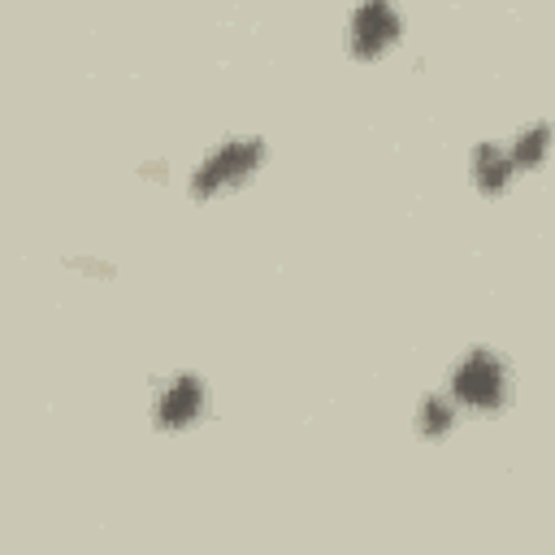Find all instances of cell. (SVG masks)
<instances>
[{
  "mask_svg": "<svg viewBox=\"0 0 555 555\" xmlns=\"http://www.w3.org/2000/svg\"><path fill=\"white\" fill-rule=\"evenodd\" d=\"M455 421H460V403L451 399V390H429V395L416 403V434L429 438V442L447 438V434L455 429Z\"/></svg>",
  "mask_w": 555,
  "mask_h": 555,
  "instance_id": "cell-7",
  "label": "cell"
},
{
  "mask_svg": "<svg viewBox=\"0 0 555 555\" xmlns=\"http://www.w3.org/2000/svg\"><path fill=\"white\" fill-rule=\"evenodd\" d=\"M208 382L195 373H169L152 390V425L165 434H182L208 416Z\"/></svg>",
  "mask_w": 555,
  "mask_h": 555,
  "instance_id": "cell-4",
  "label": "cell"
},
{
  "mask_svg": "<svg viewBox=\"0 0 555 555\" xmlns=\"http://www.w3.org/2000/svg\"><path fill=\"white\" fill-rule=\"evenodd\" d=\"M551 147H555V126H551V121H529V126H520V130L512 134V143H507L516 173H529V169L546 165Z\"/></svg>",
  "mask_w": 555,
  "mask_h": 555,
  "instance_id": "cell-6",
  "label": "cell"
},
{
  "mask_svg": "<svg viewBox=\"0 0 555 555\" xmlns=\"http://www.w3.org/2000/svg\"><path fill=\"white\" fill-rule=\"evenodd\" d=\"M447 390L460 403V412L490 416V412H503L507 399H512V369L494 347H468L451 364Z\"/></svg>",
  "mask_w": 555,
  "mask_h": 555,
  "instance_id": "cell-2",
  "label": "cell"
},
{
  "mask_svg": "<svg viewBox=\"0 0 555 555\" xmlns=\"http://www.w3.org/2000/svg\"><path fill=\"white\" fill-rule=\"evenodd\" d=\"M468 178L481 195H503L512 182H516V165H512V152L503 143H477L468 152Z\"/></svg>",
  "mask_w": 555,
  "mask_h": 555,
  "instance_id": "cell-5",
  "label": "cell"
},
{
  "mask_svg": "<svg viewBox=\"0 0 555 555\" xmlns=\"http://www.w3.org/2000/svg\"><path fill=\"white\" fill-rule=\"evenodd\" d=\"M403 39V13L395 0H356L347 17V52L356 61H382Z\"/></svg>",
  "mask_w": 555,
  "mask_h": 555,
  "instance_id": "cell-3",
  "label": "cell"
},
{
  "mask_svg": "<svg viewBox=\"0 0 555 555\" xmlns=\"http://www.w3.org/2000/svg\"><path fill=\"white\" fill-rule=\"evenodd\" d=\"M264 156H269V143L260 134H230L195 160V169L186 173V195L191 199H217L225 191H238L260 173Z\"/></svg>",
  "mask_w": 555,
  "mask_h": 555,
  "instance_id": "cell-1",
  "label": "cell"
}]
</instances>
